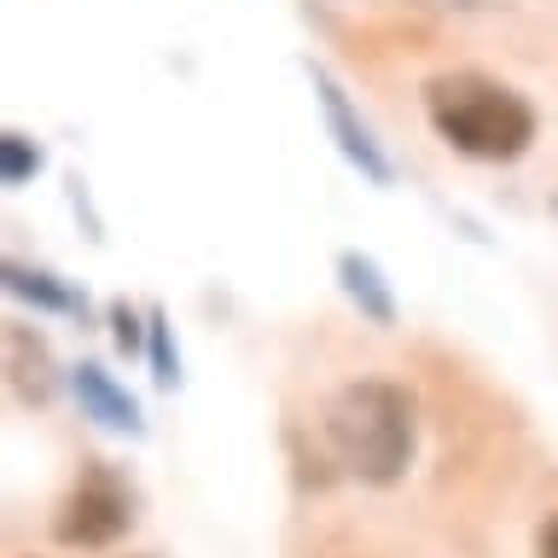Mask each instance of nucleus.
<instances>
[{
  "mask_svg": "<svg viewBox=\"0 0 558 558\" xmlns=\"http://www.w3.org/2000/svg\"><path fill=\"white\" fill-rule=\"evenodd\" d=\"M7 286H12V296H29V303H41V308H76V296L59 291L47 274H29L24 262H7Z\"/></svg>",
  "mask_w": 558,
  "mask_h": 558,
  "instance_id": "obj_7",
  "label": "nucleus"
},
{
  "mask_svg": "<svg viewBox=\"0 0 558 558\" xmlns=\"http://www.w3.org/2000/svg\"><path fill=\"white\" fill-rule=\"evenodd\" d=\"M338 274H343V291L355 296V308L366 314V320H378V326H390L396 320V303H390V291H384V279H378V268L366 256H355L349 251L343 262H338Z\"/></svg>",
  "mask_w": 558,
  "mask_h": 558,
  "instance_id": "obj_6",
  "label": "nucleus"
},
{
  "mask_svg": "<svg viewBox=\"0 0 558 558\" xmlns=\"http://www.w3.org/2000/svg\"><path fill=\"white\" fill-rule=\"evenodd\" d=\"M70 384H76V401H82V413L94 418V425H105V430H140V401L122 390V384L105 373V366H94V361H82L76 373H70Z\"/></svg>",
  "mask_w": 558,
  "mask_h": 558,
  "instance_id": "obj_5",
  "label": "nucleus"
},
{
  "mask_svg": "<svg viewBox=\"0 0 558 558\" xmlns=\"http://www.w3.org/2000/svg\"><path fill=\"white\" fill-rule=\"evenodd\" d=\"M535 558H558V518H547V530L535 541Z\"/></svg>",
  "mask_w": 558,
  "mask_h": 558,
  "instance_id": "obj_9",
  "label": "nucleus"
},
{
  "mask_svg": "<svg viewBox=\"0 0 558 558\" xmlns=\"http://www.w3.org/2000/svg\"><path fill=\"white\" fill-rule=\"evenodd\" d=\"M436 7H483V0H436Z\"/></svg>",
  "mask_w": 558,
  "mask_h": 558,
  "instance_id": "obj_10",
  "label": "nucleus"
},
{
  "mask_svg": "<svg viewBox=\"0 0 558 558\" xmlns=\"http://www.w3.org/2000/svg\"><path fill=\"white\" fill-rule=\"evenodd\" d=\"M425 117L460 157L512 163L535 140V105L483 70H442L425 82Z\"/></svg>",
  "mask_w": 558,
  "mask_h": 558,
  "instance_id": "obj_1",
  "label": "nucleus"
},
{
  "mask_svg": "<svg viewBox=\"0 0 558 558\" xmlns=\"http://www.w3.org/2000/svg\"><path fill=\"white\" fill-rule=\"evenodd\" d=\"M308 76H314V94H320V111H326V129H331V140H338V151L366 174V181L390 186V157H384V146L373 140V129L355 117V105H349L343 82L331 76L326 64H308Z\"/></svg>",
  "mask_w": 558,
  "mask_h": 558,
  "instance_id": "obj_4",
  "label": "nucleus"
},
{
  "mask_svg": "<svg viewBox=\"0 0 558 558\" xmlns=\"http://www.w3.org/2000/svg\"><path fill=\"white\" fill-rule=\"evenodd\" d=\"M326 448L349 477L396 483L413 460V401L384 378H355L326 401Z\"/></svg>",
  "mask_w": 558,
  "mask_h": 558,
  "instance_id": "obj_2",
  "label": "nucleus"
},
{
  "mask_svg": "<svg viewBox=\"0 0 558 558\" xmlns=\"http://www.w3.org/2000/svg\"><path fill=\"white\" fill-rule=\"evenodd\" d=\"M134 523V488L117 477L111 465L87 460L82 477L70 483V495L59 500V512H52V535L64 541V547H111V541Z\"/></svg>",
  "mask_w": 558,
  "mask_h": 558,
  "instance_id": "obj_3",
  "label": "nucleus"
},
{
  "mask_svg": "<svg viewBox=\"0 0 558 558\" xmlns=\"http://www.w3.org/2000/svg\"><path fill=\"white\" fill-rule=\"evenodd\" d=\"M0 151H7V169H0V174H7V186H24L29 174L41 169V151H29L24 134H7V140H0Z\"/></svg>",
  "mask_w": 558,
  "mask_h": 558,
  "instance_id": "obj_8",
  "label": "nucleus"
}]
</instances>
